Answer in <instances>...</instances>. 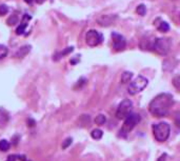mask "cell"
<instances>
[{
	"mask_svg": "<svg viewBox=\"0 0 180 161\" xmlns=\"http://www.w3.org/2000/svg\"><path fill=\"white\" fill-rule=\"evenodd\" d=\"M174 103L173 96L170 94L162 93L157 95L149 104V111L153 116L163 117L170 112Z\"/></svg>",
	"mask_w": 180,
	"mask_h": 161,
	"instance_id": "1",
	"label": "cell"
},
{
	"mask_svg": "<svg viewBox=\"0 0 180 161\" xmlns=\"http://www.w3.org/2000/svg\"><path fill=\"white\" fill-rule=\"evenodd\" d=\"M171 133V126L168 122H159L153 125V135L158 142H164L168 140Z\"/></svg>",
	"mask_w": 180,
	"mask_h": 161,
	"instance_id": "2",
	"label": "cell"
},
{
	"mask_svg": "<svg viewBox=\"0 0 180 161\" xmlns=\"http://www.w3.org/2000/svg\"><path fill=\"white\" fill-rule=\"evenodd\" d=\"M149 80L143 76H138L131 82L130 86H128V91L131 95H136V94L140 93L148 86Z\"/></svg>",
	"mask_w": 180,
	"mask_h": 161,
	"instance_id": "3",
	"label": "cell"
},
{
	"mask_svg": "<svg viewBox=\"0 0 180 161\" xmlns=\"http://www.w3.org/2000/svg\"><path fill=\"white\" fill-rule=\"evenodd\" d=\"M140 121V116L137 114H131L130 116L127 117L124 119V123H123L121 130H120V135L123 137H125L130 133L136 125L138 124V122Z\"/></svg>",
	"mask_w": 180,
	"mask_h": 161,
	"instance_id": "4",
	"label": "cell"
},
{
	"mask_svg": "<svg viewBox=\"0 0 180 161\" xmlns=\"http://www.w3.org/2000/svg\"><path fill=\"white\" fill-rule=\"evenodd\" d=\"M171 40L169 38H157L153 41V50L159 55H166L171 48Z\"/></svg>",
	"mask_w": 180,
	"mask_h": 161,
	"instance_id": "5",
	"label": "cell"
},
{
	"mask_svg": "<svg viewBox=\"0 0 180 161\" xmlns=\"http://www.w3.org/2000/svg\"><path fill=\"white\" fill-rule=\"evenodd\" d=\"M133 111V102L130 99H124L120 102V104L117 107L116 117L118 119H125L127 117L132 114Z\"/></svg>",
	"mask_w": 180,
	"mask_h": 161,
	"instance_id": "6",
	"label": "cell"
},
{
	"mask_svg": "<svg viewBox=\"0 0 180 161\" xmlns=\"http://www.w3.org/2000/svg\"><path fill=\"white\" fill-rule=\"evenodd\" d=\"M103 40V36L102 34H100L99 32H97L96 30H90L87 31L86 35V42L89 47H97Z\"/></svg>",
	"mask_w": 180,
	"mask_h": 161,
	"instance_id": "7",
	"label": "cell"
},
{
	"mask_svg": "<svg viewBox=\"0 0 180 161\" xmlns=\"http://www.w3.org/2000/svg\"><path fill=\"white\" fill-rule=\"evenodd\" d=\"M112 39H113V47L117 52H121L127 47L125 38L122 35L118 34V33H112Z\"/></svg>",
	"mask_w": 180,
	"mask_h": 161,
	"instance_id": "8",
	"label": "cell"
},
{
	"mask_svg": "<svg viewBox=\"0 0 180 161\" xmlns=\"http://www.w3.org/2000/svg\"><path fill=\"white\" fill-rule=\"evenodd\" d=\"M32 19V16H30L29 14H24L23 18H22V21H21V24L18 25L17 30H16V34L17 35H22L24 34L25 30H27V25H29V21Z\"/></svg>",
	"mask_w": 180,
	"mask_h": 161,
	"instance_id": "9",
	"label": "cell"
},
{
	"mask_svg": "<svg viewBox=\"0 0 180 161\" xmlns=\"http://www.w3.org/2000/svg\"><path fill=\"white\" fill-rule=\"evenodd\" d=\"M116 18L117 17L115 15H102L98 19V24L101 27H109L112 23H114Z\"/></svg>",
	"mask_w": 180,
	"mask_h": 161,
	"instance_id": "10",
	"label": "cell"
},
{
	"mask_svg": "<svg viewBox=\"0 0 180 161\" xmlns=\"http://www.w3.org/2000/svg\"><path fill=\"white\" fill-rule=\"evenodd\" d=\"M10 121V115L4 109L0 107V129H4Z\"/></svg>",
	"mask_w": 180,
	"mask_h": 161,
	"instance_id": "11",
	"label": "cell"
},
{
	"mask_svg": "<svg viewBox=\"0 0 180 161\" xmlns=\"http://www.w3.org/2000/svg\"><path fill=\"white\" fill-rule=\"evenodd\" d=\"M31 45H23V47H19L18 48V51L16 53L14 54V57H16V58H23L24 56H27V54H29L31 52Z\"/></svg>",
	"mask_w": 180,
	"mask_h": 161,
	"instance_id": "12",
	"label": "cell"
},
{
	"mask_svg": "<svg viewBox=\"0 0 180 161\" xmlns=\"http://www.w3.org/2000/svg\"><path fill=\"white\" fill-rule=\"evenodd\" d=\"M159 23H157V30L159 31V32H162V33H166L170 31V25L168 22L163 21V20H160L158 19Z\"/></svg>",
	"mask_w": 180,
	"mask_h": 161,
	"instance_id": "13",
	"label": "cell"
},
{
	"mask_svg": "<svg viewBox=\"0 0 180 161\" xmlns=\"http://www.w3.org/2000/svg\"><path fill=\"white\" fill-rule=\"evenodd\" d=\"M91 136L95 140H99V139H101L102 136H103V132H102L101 130H99V129H95V130L92 131Z\"/></svg>",
	"mask_w": 180,
	"mask_h": 161,
	"instance_id": "14",
	"label": "cell"
},
{
	"mask_svg": "<svg viewBox=\"0 0 180 161\" xmlns=\"http://www.w3.org/2000/svg\"><path fill=\"white\" fill-rule=\"evenodd\" d=\"M18 20H19V18H18V15L16 14V13H14L13 15H11V16L9 17V19L6 20V23L9 25H11V27H13V25H15L16 23H18Z\"/></svg>",
	"mask_w": 180,
	"mask_h": 161,
	"instance_id": "15",
	"label": "cell"
},
{
	"mask_svg": "<svg viewBox=\"0 0 180 161\" xmlns=\"http://www.w3.org/2000/svg\"><path fill=\"white\" fill-rule=\"evenodd\" d=\"M132 78H133V73H131V72H124L121 76V82L128 83L132 80Z\"/></svg>",
	"mask_w": 180,
	"mask_h": 161,
	"instance_id": "16",
	"label": "cell"
},
{
	"mask_svg": "<svg viewBox=\"0 0 180 161\" xmlns=\"http://www.w3.org/2000/svg\"><path fill=\"white\" fill-rule=\"evenodd\" d=\"M10 149V142L6 139L0 140V151L1 152H6Z\"/></svg>",
	"mask_w": 180,
	"mask_h": 161,
	"instance_id": "17",
	"label": "cell"
},
{
	"mask_svg": "<svg viewBox=\"0 0 180 161\" xmlns=\"http://www.w3.org/2000/svg\"><path fill=\"white\" fill-rule=\"evenodd\" d=\"M105 121H107V118H105V116L102 114L96 116V118H95V123L98 125H103L105 123Z\"/></svg>",
	"mask_w": 180,
	"mask_h": 161,
	"instance_id": "18",
	"label": "cell"
},
{
	"mask_svg": "<svg viewBox=\"0 0 180 161\" xmlns=\"http://www.w3.org/2000/svg\"><path fill=\"white\" fill-rule=\"evenodd\" d=\"M7 53H9V50L6 45L0 44V60H2L3 58H6L7 56Z\"/></svg>",
	"mask_w": 180,
	"mask_h": 161,
	"instance_id": "19",
	"label": "cell"
},
{
	"mask_svg": "<svg viewBox=\"0 0 180 161\" xmlns=\"http://www.w3.org/2000/svg\"><path fill=\"white\" fill-rule=\"evenodd\" d=\"M136 12L140 15V16H144L146 13V7L144 4H139L137 7H136Z\"/></svg>",
	"mask_w": 180,
	"mask_h": 161,
	"instance_id": "20",
	"label": "cell"
},
{
	"mask_svg": "<svg viewBox=\"0 0 180 161\" xmlns=\"http://www.w3.org/2000/svg\"><path fill=\"white\" fill-rule=\"evenodd\" d=\"M73 50H74V47H66L65 50L63 51V52H61V53L57 54V55H56V56H59V57H58V59H60L61 57H63V56H65V55H68V54H70V53H72V52H73ZM56 56H55V57H56Z\"/></svg>",
	"mask_w": 180,
	"mask_h": 161,
	"instance_id": "21",
	"label": "cell"
},
{
	"mask_svg": "<svg viewBox=\"0 0 180 161\" xmlns=\"http://www.w3.org/2000/svg\"><path fill=\"white\" fill-rule=\"evenodd\" d=\"M7 11H9V6H6V4H1L0 6V16H4L6 14Z\"/></svg>",
	"mask_w": 180,
	"mask_h": 161,
	"instance_id": "22",
	"label": "cell"
},
{
	"mask_svg": "<svg viewBox=\"0 0 180 161\" xmlns=\"http://www.w3.org/2000/svg\"><path fill=\"white\" fill-rule=\"evenodd\" d=\"M72 141H73V139H72V138H66V139L64 140L63 143H62V149L65 150L66 147H70V145L72 144Z\"/></svg>",
	"mask_w": 180,
	"mask_h": 161,
	"instance_id": "23",
	"label": "cell"
},
{
	"mask_svg": "<svg viewBox=\"0 0 180 161\" xmlns=\"http://www.w3.org/2000/svg\"><path fill=\"white\" fill-rule=\"evenodd\" d=\"M27 126L29 127H34L36 125V121L33 118H29L27 121Z\"/></svg>",
	"mask_w": 180,
	"mask_h": 161,
	"instance_id": "24",
	"label": "cell"
},
{
	"mask_svg": "<svg viewBox=\"0 0 180 161\" xmlns=\"http://www.w3.org/2000/svg\"><path fill=\"white\" fill-rule=\"evenodd\" d=\"M16 159H17V156L16 155H10L6 161H16Z\"/></svg>",
	"mask_w": 180,
	"mask_h": 161,
	"instance_id": "25",
	"label": "cell"
},
{
	"mask_svg": "<svg viewBox=\"0 0 180 161\" xmlns=\"http://www.w3.org/2000/svg\"><path fill=\"white\" fill-rule=\"evenodd\" d=\"M157 161H166V154L161 155L160 157L158 158V160H157Z\"/></svg>",
	"mask_w": 180,
	"mask_h": 161,
	"instance_id": "26",
	"label": "cell"
},
{
	"mask_svg": "<svg viewBox=\"0 0 180 161\" xmlns=\"http://www.w3.org/2000/svg\"><path fill=\"white\" fill-rule=\"evenodd\" d=\"M17 158H19V160H21V161H27V157L23 155H20V156H17Z\"/></svg>",
	"mask_w": 180,
	"mask_h": 161,
	"instance_id": "27",
	"label": "cell"
},
{
	"mask_svg": "<svg viewBox=\"0 0 180 161\" xmlns=\"http://www.w3.org/2000/svg\"><path fill=\"white\" fill-rule=\"evenodd\" d=\"M35 1H36V2H37V3H38V4H42V3H43V2H44V1H45V0H35Z\"/></svg>",
	"mask_w": 180,
	"mask_h": 161,
	"instance_id": "28",
	"label": "cell"
},
{
	"mask_svg": "<svg viewBox=\"0 0 180 161\" xmlns=\"http://www.w3.org/2000/svg\"><path fill=\"white\" fill-rule=\"evenodd\" d=\"M24 2H27V3H32V2H33V0H24Z\"/></svg>",
	"mask_w": 180,
	"mask_h": 161,
	"instance_id": "29",
	"label": "cell"
}]
</instances>
